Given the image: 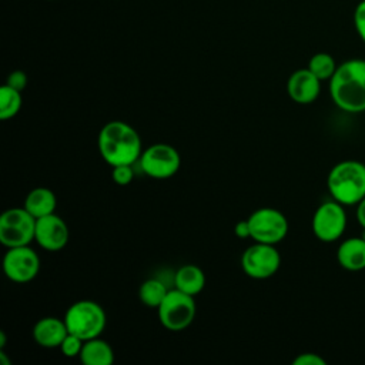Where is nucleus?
Here are the masks:
<instances>
[{
    "instance_id": "23",
    "label": "nucleus",
    "mask_w": 365,
    "mask_h": 365,
    "mask_svg": "<svg viewBox=\"0 0 365 365\" xmlns=\"http://www.w3.org/2000/svg\"><path fill=\"white\" fill-rule=\"evenodd\" d=\"M111 177H113V181L117 185H128L134 178L133 165L131 164H123V165L113 167Z\"/></svg>"
},
{
    "instance_id": "16",
    "label": "nucleus",
    "mask_w": 365,
    "mask_h": 365,
    "mask_svg": "<svg viewBox=\"0 0 365 365\" xmlns=\"http://www.w3.org/2000/svg\"><path fill=\"white\" fill-rule=\"evenodd\" d=\"M78 358L84 365H111L114 351L107 341L97 336L84 341Z\"/></svg>"
},
{
    "instance_id": "14",
    "label": "nucleus",
    "mask_w": 365,
    "mask_h": 365,
    "mask_svg": "<svg viewBox=\"0 0 365 365\" xmlns=\"http://www.w3.org/2000/svg\"><path fill=\"white\" fill-rule=\"evenodd\" d=\"M68 329L64 318L44 317L40 318L33 327V339L43 348H60L63 339L67 336Z\"/></svg>"
},
{
    "instance_id": "12",
    "label": "nucleus",
    "mask_w": 365,
    "mask_h": 365,
    "mask_svg": "<svg viewBox=\"0 0 365 365\" xmlns=\"http://www.w3.org/2000/svg\"><path fill=\"white\" fill-rule=\"evenodd\" d=\"M70 238L68 227L66 221L56 212L44 215L36 220L34 241L46 251L63 250Z\"/></svg>"
},
{
    "instance_id": "6",
    "label": "nucleus",
    "mask_w": 365,
    "mask_h": 365,
    "mask_svg": "<svg viewBox=\"0 0 365 365\" xmlns=\"http://www.w3.org/2000/svg\"><path fill=\"white\" fill-rule=\"evenodd\" d=\"M36 234V218L24 207L6 210L0 217V242L6 248L30 245Z\"/></svg>"
},
{
    "instance_id": "7",
    "label": "nucleus",
    "mask_w": 365,
    "mask_h": 365,
    "mask_svg": "<svg viewBox=\"0 0 365 365\" xmlns=\"http://www.w3.org/2000/svg\"><path fill=\"white\" fill-rule=\"evenodd\" d=\"M138 163L145 175L155 180H167L177 174L181 165V158L173 145L155 143L143 150Z\"/></svg>"
},
{
    "instance_id": "25",
    "label": "nucleus",
    "mask_w": 365,
    "mask_h": 365,
    "mask_svg": "<svg viewBox=\"0 0 365 365\" xmlns=\"http://www.w3.org/2000/svg\"><path fill=\"white\" fill-rule=\"evenodd\" d=\"M292 365H327V361L314 352H304L294 358Z\"/></svg>"
},
{
    "instance_id": "3",
    "label": "nucleus",
    "mask_w": 365,
    "mask_h": 365,
    "mask_svg": "<svg viewBox=\"0 0 365 365\" xmlns=\"http://www.w3.org/2000/svg\"><path fill=\"white\" fill-rule=\"evenodd\" d=\"M331 197L342 205H355L365 197V164L345 160L335 164L327 178Z\"/></svg>"
},
{
    "instance_id": "2",
    "label": "nucleus",
    "mask_w": 365,
    "mask_h": 365,
    "mask_svg": "<svg viewBox=\"0 0 365 365\" xmlns=\"http://www.w3.org/2000/svg\"><path fill=\"white\" fill-rule=\"evenodd\" d=\"M334 104L348 113L365 111V60L351 58L341 63L329 80Z\"/></svg>"
},
{
    "instance_id": "29",
    "label": "nucleus",
    "mask_w": 365,
    "mask_h": 365,
    "mask_svg": "<svg viewBox=\"0 0 365 365\" xmlns=\"http://www.w3.org/2000/svg\"><path fill=\"white\" fill-rule=\"evenodd\" d=\"M0 361L3 365H11V361L7 358V354L4 352V349H0Z\"/></svg>"
},
{
    "instance_id": "5",
    "label": "nucleus",
    "mask_w": 365,
    "mask_h": 365,
    "mask_svg": "<svg viewBox=\"0 0 365 365\" xmlns=\"http://www.w3.org/2000/svg\"><path fill=\"white\" fill-rule=\"evenodd\" d=\"M157 311L161 325L168 331L178 332L184 331L192 324L197 305L192 295L174 288L167 292Z\"/></svg>"
},
{
    "instance_id": "24",
    "label": "nucleus",
    "mask_w": 365,
    "mask_h": 365,
    "mask_svg": "<svg viewBox=\"0 0 365 365\" xmlns=\"http://www.w3.org/2000/svg\"><path fill=\"white\" fill-rule=\"evenodd\" d=\"M354 26L358 36L365 43V0H361L354 10Z\"/></svg>"
},
{
    "instance_id": "9",
    "label": "nucleus",
    "mask_w": 365,
    "mask_h": 365,
    "mask_svg": "<svg viewBox=\"0 0 365 365\" xmlns=\"http://www.w3.org/2000/svg\"><path fill=\"white\" fill-rule=\"evenodd\" d=\"M281 265V255L275 245L255 242L245 248L241 255V268L252 279H267L277 274Z\"/></svg>"
},
{
    "instance_id": "11",
    "label": "nucleus",
    "mask_w": 365,
    "mask_h": 365,
    "mask_svg": "<svg viewBox=\"0 0 365 365\" xmlns=\"http://www.w3.org/2000/svg\"><path fill=\"white\" fill-rule=\"evenodd\" d=\"M3 271L13 282H30L40 271V258L30 245L7 248L3 257Z\"/></svg>"
},
{
    "instance_id": "17",
    "label": "nucleus",
    "mask_w": 365,
    "mask_h": 365,
    "mask_svg": "<svg viewBox=\"0 0 365 365\" xmlns=\"http://www.w3.org/2000/svg\"><path fill=\"white\" fill-rule=\"evenodd\" d=\"M56 205H57L56 194L50 188L37 187L27 194L23 207L37 220L44 215L53 214L56 211Z\"/></svg>"
},
{
    "instance_id": "27",
    "label": "nucleus",
    "mask_w": 365,
    "mask_h": 365,
    "mask_svg": "<svg viewBox=\"0 0 365 365\" xmlns=\"http://www.w3.org/2000/svg\"><path fill=\"white\" fill-rule=\"evenodd\" d=\"M234 232L238 238H251V231H250V224H248V220H244V221H240L235 224V228H234Z\"/></svg>"
},
{
    "instance_id": "20",
    "label": "nucleus",
    "mask_w": 365,
    "mask_h": 365,
    "mask_svg": "<svg viewBox=\"0 0 365 365\" xmlns=\"http://www.w3.org/2000/svg\"><path fill=\"white\" fill-rule=\"evenodd\" d=\"M23 106L21 91L4 84L0 87V120L6 121L16 117Z\"/></svg>"
},
{
    "instance_id": "8",
    "label": "nucleus",
    "mask_w": 365,
    "mask_h": 365,
    "mask_svg": "<svg viewBox=\"0 0 365 365\" xmlns=\"http://www.w3.org/2000/svg\"><path fill=\"white\" fill-rule=\"evenodd\" d=\"M247 220L250 224L251 240L255 242L277 245L288 234V220L279 210L262 207L251 212Z\"/></svg>"
},
{
    "instance_id": "21",
    "label": "nucleus",
    "mask_w": 365,
    "mask_h": 365,
    "mask_svg": "<svg viewBox=\"0 0 365 365\" xmlns=\"http://www.w3.org/2000/svg\"><path fill=\"white\" fill-rule=\"evenodd\" d=\"M336 63L334 57L328 53H317L308 61V70L314 73L321 81L331 80L336 70Z\"/></svg>"
},
{
    "instance_id": "30",
    "label": "nucleus",
    "mask_w": 365,
    "mask_h": 365,
    "mask_svg": "<svg viewBox=\"0 0 365 365\" xmlns=\"http://www.w3.org/2000/svg\"><path fill=\"white\" fill-rule=\"evenodd\" d=\"M6 341H7L6 332H4V331H0V349H4V346H6Z\"/></svg>"
},
{
    "instance_id": "4",
    "label": "nucleus",
    "mask_w": 365,
    "mask_h": 365,
    "mask_svg": "<svg viewBox=\"0 0 365 365\" xmlns=\"http://www.w3.org/2000/svg\"><path fill=\"white\" fill-rule=\"evenodd\" d=\"M64 321L70 334L87 341L101 335L107 325V315L96 301L80 299L67 308Z\"/></svg>"
},
{
    "instance_id": "1",
    "label": "nucleus",
    "mask_w": 365,
    "mask_h": 365,
    "mask_svg": "<svg viewBox=\"0 0 365 365\" xmlns=\"http://www.w3.org/2000/svg\"><path fill=\"white\" fill-rule=\"evenodd\" d=\"M101 158L111 167L134 164L143 153V143L137 130L125 121L113 120L106 123L97 137Z\"/></svg>"
},
{
    "instance_id": "13",
    "label": "nucleus",
    "mask_w": 365,
    "mask_h": 365,
    "mask_svg": "<svg viewBox=\"0 0 365 365\" xmlns=\"http://www.w3.org/2000/svg\"><path fill=\"white\" fill-rule=\"evenodd\" d=\"M321 91V80L307 68L295 70L287 81L289 98L298 104L314 103Z\"/></svg>"
},
{
    "instance_id": "10",
    "label": "nucleus",
    "mask_w": 365,
    "mask_h": 365,
    "mask_svg": "<svg viewBox=\"0 0 365 365\" xmlns=\"http://www.w3.org/2000/svg\"><path fill=\"white\" fill-rule=\"evenodd\" d=\"M346 227L344 205L338 201L322 202L312 217V232L322 242H334L341 238Z\"/></svg>"
},
{
    "instance_id": "18",
    "label": "nucleus",
    "mask_w": 365,
    "mask_h": 365,
    "mask_svg": "<svg viewBox=\"0 0 365 365\" xmlns=\"http://www.w3.org/2000/svg\"><path fill=\"white\" fill-rule=\"evenodd\" d=\"M174 285L177 289L195 297L205 287V274L200 267L194 264H185L175 271Z\"/></svg>"
},
{
    "instance_id": "15",
    "label": "nucleus",
    "mask_w": 365,
    "mask_h": 365,
    "mask_svg": "<svg viewBox=\"0 0 365 365\" xmlns=\"http://www.w3.org/2000/svg\"><path fill=\"white\" fill-rule=\"evenodd\" d=\"M339 265L348 271H361L365 268V240L351 237L342 241L336 251Z\"/></svg>"
},
{
    "instance_id": "19",
    "label": "nucleus",
    "mask_w": 365,
    "mask_h": 365,
    "mask_svg": "<svg viewBox=\"0 0 365 365\" xmlns=\"http://www.w3.org/2000/svg\"><path fill=\"white\" fill-rule=\"evenodd\" d=\"M170 289H167V287L164 285L163 281L157 279V278H148L145 279L138 289V298L140 301L150 308H158L160 304L163 302V299L165 298L167 292Z\"/></svg>"
},
{
    "instance_id": "22",
    "label": "nucleus",
    "mask_w": 365,
    "mask_h": 365,
    "mask_svg": "<svg viewBox=\"0 0 365 365\" xmlns=\"http://www.w3.org/2000/svg\"><path fill=\"white\" fill-rule=\"evenodd\" d=\"M83 344L84 341L74 335V334H67V336L63 339L61 345H60V351L64 356L67 358H74V356H78L80 352H81V348H83Z\"/></svg>"
},
{
    "instance_id": "26",
    "label": "nucleus",
    "mask_w": 365,
    "mask_h": 365,
    "mask_svg": "<svg viewBox=\"0 0 365 365\" xmlns=\"http://www.w3.org/2000/svg\"><path fill=\"white\" fill-rule=\"evenodd\" d=\"M7 86L19 90V91H23L27 86V76L24 71L21 70H14L11 71L9 76H7V81H6Z\"/></svg>"
},
{
    "instance_id": "28",
    "label": "nucleus",
    "mask_w": 365,
    "mask_h": 365,
    "mask_svg": "<svg viewBox=\"0 0 365 365\" xmlns=\"http://www.w3.org/2000/svg\"><path fill=\"white\" fill-rule=\"evenodd\" d=\"M356 220L365 230V197L356 204Z\"/></svg>"
}]
</instances>
